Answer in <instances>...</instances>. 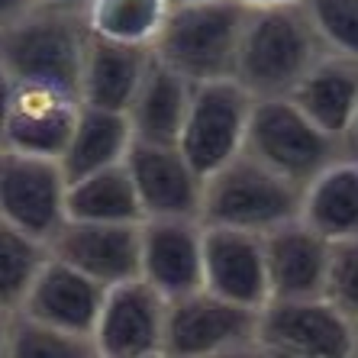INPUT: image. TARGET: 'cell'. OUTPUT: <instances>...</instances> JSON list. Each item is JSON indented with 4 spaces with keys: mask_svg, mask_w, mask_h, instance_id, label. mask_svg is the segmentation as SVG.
<instances>
[{
    "mask_svg": "<svg viewBox=\"0 0 358 358\" xmlns=\"http://www.w3.org/2000/svg\"><path fill=\"white\" fill-rule=\"evenodd\" d=\"M81 113L78 94L49 84H17L0 145L59 159Z\"/></svg>",
    "mask_w": 358,
    "mask_h": 358,
    "instance_id": "cell-14",
    "label": "cell"
},
{
    "mask_svg": "<svg viewBox=\"0 0 358 358\" xmlns=\"http://www.w3.org/2000/svg\"><path fill=\"white\" fill-rule=\"evenodd\" d=\"M203 287L242 307H265L268 278L262 236L203 226Z\"/></svg>",
    "mask_w": 358,
    "mask_h": 358,
    "instance_id": "cell-16",
    "label": "cell"
},
{
    "mask_svg": "<svg viewBox=\"0 0 358 358\" xmlns=\"http://www.w3.org/2000/svg\"><path fill=\"white\" fill-rule=\"evenodd\" d=\"M342 149H345V155H349V159L358 162V113H355V120H352L345 139H342Z\"/></svg>",
    "mask_w": 358,
    "mask_h": 358,
    "instance_id": "cell-32",
    "label": "cell"
},
{
    "mask_svg": "<svg viewBox=\"0 0 358 358\" xmlns=\"http://www.w3.org/2000/svg\"><path fill=\"white\" fill-rule=\"evenodd\" d=\"M68 178L59 159L0 145V220L49 242L68 220Z\"/></svg>",
    "mask_w": 358,
    "mask_h": 358,
    "instance_id": "cell-9",
    "label": "cell"
},
{
    "mask_svg": "<svg viewBox=\"0 0 358 358\" xmlns=\"http://www.w3.org/2000/svg\"><path fill=\"white\" fill-rule=\"evenodd\" d=\"M45 259H49V242L0 220V310L17 313Z\"/></svg>",
    "mask_w": 358,
    "mask_h": 358,
    "instance_id": "cell-25",
    "label": "cell"
},
{
    "mask_svg": "<svg viewBox=\"0 0 358 358\" xmlns=\"http://www.w3.org/2000/svg\"><path fill=\"white\" fill-rule=\"evenodd\" d=\"M265 252L268 300L281 297H320L329 262V242L307 223L291 220L262 236Z\"/></svg>",
    "mask_w": 358,
    "mask_h": 358,
    "instance_id": "cell-17",
    "label": "cell"
},
{
    "mask_svg": "<svg viewBox=\"0 0 358 358\" xmlns=\"http://www.w3.org/2000/svg\"><path fill=\"white\" fill-rule=\"evenodd\" d=\"M262 349L259 345H245V349H226V352H213V355H197V358H259Z\"/></svg>",
    "mask_w": 358,
    "mask_h": 358,
    "instance_id": "cell-31",
    "label": "cell"
},
{
    "mask_svg": "<svg viewBox=\"0 0 358 358\" xmlns=\"http://www.w3.org/2000/svg\"><path fill=\"white\" fill-rule=\"evenodd\" d=\"M352 358H358V317L352 320Z\"/></svg>",
    "mask_w": 358,
    "mask_h": 358,
    "instance_id": "cell-36",
    "label": "cell"
},
{
    "mask_svg": "<svg viewBox=\"0 0 358 358\" xmlns=\"http://www.w3.org/2000/svg\"><path fill=\"white\" fill-rule=\"evenodd\" d=\"M291 100L333 139H345L358 113V62L323 52L300 78Z\"/></svg>",
    "mask_w": 358,
    "mask_h": 358,
    "instance_id": "cell-19",
    "label": "cell"
},
{
    "mask_svg": "<svg viewBox=\"0 0 358 358\" xmlns=\"http://www.w3.org/2000/svg\"><path fill=\"white\" fill-rule=\"evenodd\" d=\"M87 39L91 29L84 13L33 3L0 29V65L17 84H49L78 94Z\"/></svg>",
    "mask_w": 358,
    "mask_h": 358,
    "instance_id": "cell-2",
    "label": "cell"
},
{
    "mask_svg": "<svg viewBox=\"0 0 358 358\" xmlns=\"http://www.w3.org/2000/svg\"><path fill=\"white\" fill-rule=\"evenodd\" d=\"M191 81H184L178 71H171L152 55L149 68H145V75H142L139 87L126 107L133 139L178 145L184 117H187V103H191Z\"/></svg>",
    "mask_w": 358,
    "mask_h": 358,
    "instance_id": "cell-20",
    "label": "cell"
},
{
    "mask_svg": "<svg viewBox=\"0 0 358 358\" xmlns=\"http://www.w3.org/2000/svg\"><path fill=\"white\" fill-rule=\"evenodd\" d=\"M252 159L303 187L345 155L342 142L323 133L291 97H265L252 103L245 145Z\"/></svg>",
    "mask_w": 358,
    "mask_h": 358,
    "instance_id": "cell-5",
    "label": "cell"
},
{
    "mask_svg": "<svg viewBox=\"0 0 358 358\" xmlns=\"http://www.w3.org/2000/svg\"><path fill=\"white\" fill-rule=\"evenodd\" d=\"M36 3H49V7L78 10V13H84V10H87V3H91V0H36Z\"/></svg>",
    "mask_w": 358,
    "mask_h": 358,
    "instance_id": "cell-34",
    "label": "cell"
},
{
    "mask_svg": "<svg viewBox=\"0 0 358 358\" xmlns=\"http://www.w3.org/2000/svg\"><path fill=\"white\" fill-rule=\"evenodd\" d=\"M103 294H107L103 284L91 281L78 268L49 255L45 265L39 268L36 281L29 284L17 313L36 320V323L65 329V333L91 336L97 313L103 307Z\"/></svg>",
    "mask_w": 358,
    "mask_h": 358,
    "instance_id": "cell-15",
    "label": "cell"
},
{
    "mask_svg": "<svg viewBox=\"0 0 358 358\" xmlns=\"http://www.w3.org/2000/svg\"><path fill=\"white\" fill-rule=\"evenodd\" d=\"M149 59L152 49H145V45L100 39V36L91 33L81 62V78H78L81 103L84 107L126 113L145 68H149Z\"/></svg>",
    "mask_w": 358,
    "mask_h": 358,
    "instance_id": "cell-18",
    "label": "cell"
},
{
    "mask_svg": "<svg viewBox=\"0 0 358 358\" xmlns=\"http://www.w3.org/2000/svg\"><path fill=\"white\" fill-rule=\"evenodd\" d=\"M129 142H133V133H129L126 113L84 107L81 103L71 139H68L65 152L59 155V165L65 171L68 184L84 175H94L100 168L120 165L126 159V152H129Z\"/></svg>",
    "mask_w": 358,
    "mask_h": 358,
    "instance_id": "cell-22",
    "label": "cell"
},
{
    "mask_svg": "<svg viewBox=\"0 0 358 358\" xmlns=\"http://www.w3.org/2000/svg\"><path fill=\"white\" fill-rule=\"evenodd\" d=\"M126 171L133 178L142 217H194L200 213L203 175L184 159L178 145L162 142H129L123 159Z\"/></svg>",
    "mask_w": 358,
    "mask_h": 358,
    "instance_id": "cell-12",
    "label": "cell"
},
{
    "mask_svg": "<svg viewBox=\"0 0 358 358\" xmlns=\"http://www.w3.org/2000/svg\"><path fill=\"white\" fill-rule=\"evenodd\" d=\"M3 358H100V352L91 336L65 333L55 326L36 323L23 313H13Z\"/></svg>",
    "mask_w": 358,
    "mask_h": 358,
    "instance_id": "cell-26",
    "label": "cell"
},
{
    "mask_svg": "<svg viewBox=\"0 0 358 358\" xmlns=\"http://www.w3.org/2000/svg\"><path fill=\"white\" fill-rule=\"evenodd\" d=\"M139 278L165 300L203 287V223L194 217H145L139 223Z\"/></svg>",
    "mask_w": 358,
    "mask_h": 358,
    "instance_id": "cell-11",
    "label": "cell"
},
{
    "mask_svg": "<svg viewBox=\"0 0 358 358\" xmlns=\"http://www.w3.org/2000/svg\"><path fill=\"white\" fill-rule=\"evenodd\" d=\"M65 213L68 220H91V223H142L145 220L133 178L123 162L68 184Z\"/></svg>",
    "mask_w": 358,
    "mask_h": 358,
    "instance_id": "cell-23",
    "label": "cell"
},
{
    "mask_svg": "<svg viewBox=\"0 0 358 358\" xmlns=\"http://www.w3.org/2000/svg\"><path fill=\"white\" fill-rule=\"evenodd\" d=\"M259 358H262V355H259Z\"/></svg>",
    "mask_w": 358,
    "mask_h": 358,
    "instance_id": "cell-40",
    "label": "cell"
},
{
    "mask_svg": "<svg viewBox=\"0 0 358 358\" xmlns=\"http://www.w3.org/2000/svg\"><path fill=\"white\" fill-rule=\"evenodd\" d=\"M245 7L239 0H207L168 7L152 55L191 84L233 78Z\"/></svg>",
    "mask_w": 358,
    "mask_h": 358,
    "instance_id": "cell-4",
    "label": "cell"
},
{
    "mask_svg": "<svg viewBox=\"0 0 358 358\" xmlns=\"http://www.w3.org/2000/svg\"><path fill=\"white\" fill-rule=\"evenodd\" d=\"M10 317L7 310H0V358H3V345H7V329H10Z\"/></svg>",
    "mask_w": 358,
    "mask_h": 358,
    "instance_id": "cell-35",
    "label": "cell"
},
{
    "mask_svg": "<svg viewBox=\"0 0 358 358\" xmlns=\"http://www.w3.org/2000/svg\"><path fill=\"white\" fill-rule=\"evenodd\" d=\"M181 3H207V0H168V7H181Z\"/></svg>",
    "mask_w": 358,
    "mask_h": 358,
    "instance_id": "cell-37",
    "label": "cell"
},
{
    "mask_svg": "<svg viewBox=\"0 0 358 358\" xmlns=\"http://www.w3.org/2000/svg\"><path fill=\"white\" fill-rule=\"evenodd\" d=\"M323 297L336 303L349 320L358 317V236L329 242Z\"/></svg>",
    "mask_w": 358,
    "mask_h": 358,
    "instance_id": "cell-28",
    "label": "cell"
},
{
    "mask_svg": "<svg viewBox=\"0 0 358 358\" xmlns=\"http://www.w3.org/2000/svg\"><path fill=\"white\" fill-rule=\"evenodd\" d=\"M313 26L300 3L245 10L236 49L233 81L255 100L291 97V91L323 55Z\"/></svg>",
    "mask_w": 358,
    "mask_h": 358,
    "instance_id": "cell-1",
    "label": "cell"
},
{
    "mask_svg": "<svg viewBox=\"0 0 358 358\" xmlns=\"http://www.w3.org/2000/svg\"><path fill=\"white\" fill-rule=\"evenodd\" d=\"M252 103L255 97L242 91L233 78L194 84L187 117L178 136V149L197 168V175L207 178L210 171H217L220 165H226L242 152Z\"/></svg>",
    "mask_w": 358,
    "mask_h": 358,
    "instance_id": "cell-6",
    "label": "cell"
},
{
    "mask_svg": "<svg viewBox=\"0 0 358 358\" xmlns=\"http://www.w3.org/2000/svg\"><path fill=\"white\" fill-rule=\"evenodd\" d=\"M255 345L271 355L352 358V320L320 297H281L259 310Z\"/></svg>",
    "mask_w": 358,
    "mask_h": 358,
    "instance_id": "cell-7",
    "label": "cell"
},
{
    "mask_svg": "<svg viewBox=\"0 0 358 358\" xmlns=\"http://www.w3.org/2000/svg\"><path fill=\"white\" fill-rule=\"evenodd\" d=\"M168 17V0H91L84 10L87 29L100 39L149 49Z\"/></svg>",
    "mask_w": 358,
    "mask_h": 358,
    "instance_id": "cell-24",
    "label": "cell"
},
{
    "mask_svg": "<svg viewBox=\"0 0 358 358\" xmlns=\"http://www.w3.org/2000/svg\"><path fill=\"white\" fill-rule=\"evenodd\" d=\"M255 336H259V310L200 287L168 300L162 352L168 358H197L255 345Z\"/></svg>",
    "mask_w": 358,
    "mask_h": 358,
    "instance_id": "cell-8",
    "label": "cell"
},
{
    "mask_svg": "<svg viewBox=\"0 0 358 358\" xmlns=\"http://www.w3.org/2000/svg\"><path fill=\"white\" fill-rule=\"evenodd\" d=\"M320 45L358 62V0H300Z\"/></svg>",
    "mask_w": 358,
    "mask_h": 358,
    "instance_id": "cell-27",
    "label": "cell"
},
{
    "mask_svg": "<svg viewBox=\"0 0 358 358\" xmlns=\"http://www.w3.org/2000/svg\"><path fill=\"white\" fill-rule=\"evenodd\" d=\"M13 91H17V81L10 78V71L0 65V136H3V123H7L10 113V100H13Z\"/></svg>",
    "mask_w": 358,
    "mask_h": 358,
    "instance_id": "cell-29",
    "label": "cell"
},
{
    "mask_svg": "<svg viewBox=\"0 0 358 358\" xmlns=\"http://www.w3.org/2000/svg\"><path fill=\"white\" fill-rule=\"evenodd\" d=\"M165 310L168 300L142 278L107 287L91 333L100 358H136L162 352Z\"/></svg>",
    "mask_w": 358,
    "mask_h": 358,
    "instance_id": "cell-10",
    "label": "cell"
},
{
    "mask_svg": "<svg viewBox=\"0 0 358 358\" xmlns=\"http://www.w3.org/2000/svg\"><path fill=\"white\" fill-rule=\"evenodd\" d=\"M49 255L78 268L91 281L113 287L139 278V223L65 220L49 239Z\"/></svg>",
    "mask_w": 358,
    "mask_h": 358,
    "instance_id": "cell-13",
    "label": "cell"
},
{
    "mask_svg": "<svg viewBox=\"0 0 358 358\" xmlns=\"http://www.w3.org/2000/svg\"><path fill=\"white\" fill-rule=\"evenodd\" d=\"M33 3L36 0H0V29H3L7 23H13L17 17H23Z\"/></svg>",
    "mask_w": 358,
    "mask_h": 358,
    "instance_id": "cell-30",
    "label": "cell"
},
{
    "mask_svg": "<svg viewBox=\"0 0 358 358\" xmlns=\"http://www.w3.org/2000/svg\"><path fill=\"white\" fill-rule=\"evenodd\" d=\"M262 358H294V355H271V352H262Z\"/></svg>",
    "mask_w": 358,
    "mask_h": 358,
    "instance_id": "cell-39",
    "label": "cell"
},
{
    "mask_svg": "<svg viewBox=\"0 0 358 358\" xmlns=\"http://www.w3.org/2000/svg\"><path fill=\"white\" fill-rule=\"evenodd\" d=\"M297 220L326 242L358 236V162L342 155L303 184Z\"/></svg>",
    "mask_w": 358,
    "mask_h": 358,
    "instance_id": "cell-21",
    "label": "cell"
},
{
    "mask_svg": "<svg viewBox=\"0 0 358 358\" xmlns=\"http://www.w3.org/2000/svg\"><path fill=\"white\" fill-rule=\"evenodd\" d=\"M300 191L303 187L265 168L249 152H239L203 178L197 220L203 226L265 236L268 229L297 220Z\"/></svg>",
    "mask_w": 358,
    "mask_h": 358,
    "instance_id": "cell-3",
    "label": "cell"
},
{
    "mask_svg": "<svg viewBox=\"0 0 358 358\" xmlns=\"http://www.w3.org/2000/svg\"><path fill=\"white\" fill-rule=\"evenodd\" d=\"M136 358H168L165 352H152V355H136Z\"/></svg>",
    "mask_w": 358,
    "mask_h": 358,
    "instance_id": "cell-38",
    "label": "cell"
},
{
    "mask_svg": "<svg viewBox=\"0 0 358 358\" xmlns=\"http://www.w3.org/2000/svg\"><path fill=\"white\" fill-rule=\"evenodd\" d=\"M245 10H268V7H287V3H300V0H239Z\"/></svg>",
    "mask_w": 358,
    "mask_h": 358,
    "instance_id": "cell-33",
    "label": "cell"
}]
</instances>
